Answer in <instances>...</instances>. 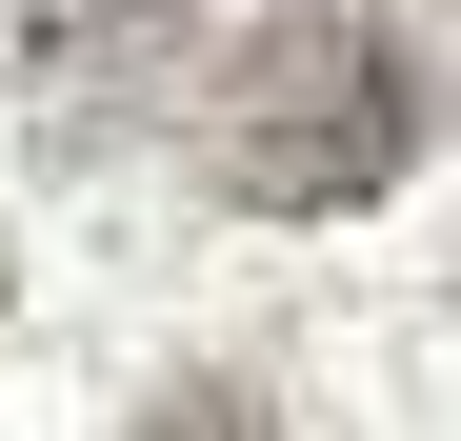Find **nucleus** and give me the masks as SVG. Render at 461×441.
Returning a JSON list of instances; mask_svg holds the SVG:
<instances>
[{
	"label": "nucleus",
	"instance_id": "obj_1",
	"mask_svg": "<svg viewBox=\"0 0 461 441\" xmlns=\"http://www.w3.org/2000/svg\"><path fill=\"white\" fill-rule=\"evenodd\" d=\"M421 140H441V60H421V21H381V0H281L201 81V181L241 220H341V201L402 181Z\"/></svg>",
	"mask_w": 461,
	"mask_h": 441
},
{
	"label": "nucleus",
	"instance_id": "obj_2",
	"mask_svg": "<svg viewBox=\"0 0 461 441\" xmlns=\"http://www.w3.org/2000/svg\"><path fill=\"white\" fill-rule=\"evenodd\" d=\"M181 21H201V0H21V60H41V81H81V121H101L121 81H161Z\"/></svg>",
	"mask_w": 461,
	"mask_h": 441
},
{
	"label": "nucleus",
	"instance_id": "obj_3",
	"mask_svg": "<svg viewBox=\"0 0 461 441\" xmlns=\"http://www.w3.org/2000/svg\"><path fill=\"white\" fill-rule=\"evenodd\" d=\"M140 441H281V421H261V382H221V361H201V382L140 401Z\"/></svg>",
	"mask_w": 461,
	"mask_h": 441
}]
</instances>
